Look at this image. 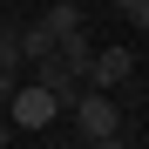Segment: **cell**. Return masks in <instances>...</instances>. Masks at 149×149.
<instances>
[{
    "label": "cell",
    "instance_id": "obj_1",
    "mask_svg": "<svg viewBox=\"0 0 149 149\" xmlns=\"http://www.w3.org/2000/svg\"><path fill=\"white\" fill-rule=\"evenodd\" d=\"M68 115H74V142H109V136H122V102H115V95L81 88Z\"/></svg>",
    "mask_w": 149,
    "mask_h": 149
},
{
    "label": "cell",
    "instance_id": "obj_2",
    "mask_svg": "<svg viewBox=\"0 0 149 149\" xmlns=\"http://www.w3.org/2000/svg\"><path fill=\"white\" fill-rule=\"evenodd\" d=\"M0 115H7V129H14V136H41V129H47L61 109H54V95H47V88L20 81V88H14V102L0 109Z\"/></svg>",
    "mask_w": 149,
    "mask_h": 149
},
{
    "label": "cell",
    "instance_id": "obj_3",
    "mask_svg": "<svg viewBox=\"0 0 149 149\" xmlns=\"http://www.w3.org/2000/svg\"><path fill=\"white\" fill-rule=\"evenodd\" d=\"M136 81V47H95V61H88V88L95 95H122V88H129Z\"/></svg>",
    "mask_w": 149,
    "mask_h": 149
},
{
    "label": "cell",
    "instance_id": "obj_4",
    "mask_svg": "<svg viewBox=\"0 0 149 149\" xmlns=\"http://www.w3.org/2000/svg\"><path fill=\"white\" fill-rule=\"evenodd\" d=\"M34 27L47 41H68V34H81V0H47V14L34 20Z\"/></svg>",
    "mask_w": 149,
    "mask_h": 149
},
{
    "label": "cell",
    "instance_id": "obj_5",
    "mask_svg": "<svg viewBox=\"0 0 149 149\" xmlns=\"http://www.w3.org/2000/svg\"><path fill=\"white\" fill-rule=\"evenodd\" d=\"M0 68L14 74V81H27V54H20V20L0 14Z\"/></svg>",
    "mask_w": 149,
    "mask_h": 149
},
{
    "label": "cell",
    "instance_id": "obj_6",
    "mask_svg": "<svg viewBox=\"0 0 149 149\" xmlns=\"http://www.w3.org/2000/svg\"><path fill=\"white\" fill-rule=\"evenodd\" d=\"M54 61H61L68 74H81V81H88V61H95V47H88V34H68V41H54Z\"/></svg>",
    "mask_w": 149,
    "mask_h": 149
},
{
    "label": "cell",
    "instance_id": "obj_7",
    "mask_svg": "<svg viewBox=\"0 0 149 149\" xmlns=\"http://www.w3.org/2000/svg\"><path fill=\"white\" fill-rule=\"evenodd\" d=\"M115 7H122V20H129V27H136V34L149 27V0H115Z\"/></svg>",
    "mask_w": 149,
    "mask_h": 149
},
{
    "label": "cell",
    "instance_id": "obj_8",
    "mask_svg": "<svg viewBox=\"0 0 149 149\" xmlns=\"http://www.w3.org/2000/svg\"><path fill=\"white\" fill-rule=\"evenodd\" d=\"M14 88H20V81H14V74H7V68H0V109H7V102H14Z\"/></svg>",
    "mask_w": 149,
    "mask_h": 149
},
{
    "label": "cell",
    "instance_id": "obj_9",
    "mask_svg": "<svg viewBox=\"0 0 149 149\" xmlns=\"http://www.w3.org/2000/svg\"><path fill=\"white\" fill-rule=\"evenodd\" d=\"M81 149H129V142H122V136H109V142H81Z\"/></svg>",
    "mask_w": 149,
    "mask_h": 149
},
{
    "label": "cell",
    "instance_id": "obj_10",
    "mask_svg": "<svg viewBox=\"0 0 149 149\" xmlns=\"http://www.w3.org/2000/svg\"><path fill=\"white\" fill-rule=\"evenodd\" d=\"M68 149H81V142H68Z\"/></svg>",
    "mask_w": 149,
    "mask_h": 149
}]
</instances>
